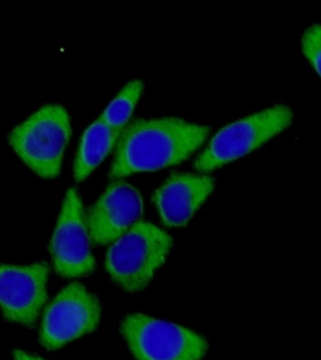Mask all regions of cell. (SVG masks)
Segmentation results:
<instances>
[{
    "instance_id": "6da1fadb",
    "label": "cell",
    "mask_w": 321,
    "mask_h": 360,
    "mask_svg": "<svg viewBox=\"0 0 321 360\" xmlns=\"http://www.w3.org/2000/svg\"><path fill=\"white\" fill-rule=\"evenodd\" d=\"M208 134V127L177 117L132 121L118 138L110 176L118 179L177 165L194 153Z\"/></svg>"
},
{
    "instance_id": "7a4b0ae2",
    "label": "cell",
    "mask_w": 321,
    "mask_h": 360,
    "mask_svg": "<svg viewBox=\"0 0 321 360\" xmlns=\"http://www.w3.org/2000/svg\"><path fill=\"white\" fill-rule=\"evenodd\" d=\"M72 135L69 114L59 104L37 110L8 134V143L27 167L42 179L61 173L65 150Z\"/></svg>"
},
{
    "instance_id": "3957f363",
    "label": "cell",
    "mask_w": 321,
    "mask_h": 360,
    "mask_svg": "<svg viewBox=\"0 0 321 360\" xmlns=\"http://www.w3.org/2000/svg\"><path fill=\"white\" fill-rule=\"evenodd\" d=\"M171 246L168 233L149 222L138 221L110 248L107 271L126 291H140L162 266Z\"/></svg>"
},
{
    "instance_id": "277c9868",
    "label": "cell",
    "mask_w": 321,
    "mask_h": 360,
    "mask_svg": "<svg viewBox=\"0 0 321 360\" xmlns=\"http://www.w3.org/2000/svg\"><path fill=\"white\" fill-rule=\"evenodd\" d=\"M293 114L286 105H275L225 126L197 157L194 167L210 172L250 153L284 131Z\"/></svg>"
},
{
    "instance_id": "5b68a950",
    "label": "cell",
    "mask_w": 321,
    "mask_h": 360,
    "mask_svg": "<svg viewBox=\"0 0 321 360\" xmlns=\"http://www.w3.org/2000/svg\"><path fill=\"white\" fill-rule=\"evenodd\" d=\"M121 332L137 360H200L208 347L196 332L143 314L127 317Z\"/></svg>"
},
{
    "instance_id": "8992f818",
    "label": "cell",
    "mask_w": 321,
    "mask_h": 360,
    "mask_svg": "<svg viewBox=\"0 0 321 360\" xmlns=\"http://www.w3.org/2000/svg\"><path fill=\"white\" fill-rule=\"evenodd\" d=\"M100 317L101 307L95 295L80 283L70 284L45 311L39 340L44 347L56 350L94 330Z\"/></svg>"
},
{
    "instance_id": "52a82bcc",
    "label": "cell",
    "mask_w": 321,
    "mask_h": 360,
    "mask_svg": "<svg viewBox=\"0 0 321 360\" xmlns=\"http://www.w3.org/2000/svg\"><path fill=\"white\" fill-rule=\"evenodd\" d=\"M90 240L80 196L75 188H70L51 241L50 250L56 271L68 278L92 273L95 261L90 250Z\"/></svg>"
},
{
    "instance_id": "ba28073f",
    "label": "cell",
    "mask_w": 321,
    "mask_h": 360,
    "mask_svg": "<svg viewBox=\"0 0 321 360\" xmlns=\"http://www.w3.org/2000/svg\"><path fill=\"white\" fill-rule=\"evenodd\" d=\"M49 267L0 264V308L8 320L33 326L46 300Z\"/></svg>"
},
{
    "instance_id": "9c48e42d",
    "label": "cell",
    "mask_w": 321,
    "mask_h": 360,
    "mask_svg": "<svg viewBox=\"0 0 321 360\" xmlns=\"http://www.w3.org/2000/svg\"><path fill=\"white\" fill-rule=\"evenodd\" d=\"M142 215L143 200L137 188L123 181L113 183L87 217L90 239L101 245L118 240Z\"/></svg>"
},
{
    "instance_id": "30bf717a",
    "label": "cell",
    "mask_w": 321,
    "mask_h": 360,
    "mask_svg": "<svg viewBox=\"0 0 321 360\" xmlns=\"http://www.w3.org/2000/svg\"><path fill=\"white\" fill-rule=\"evenodd\" d=\"M213 188V179L205 174H172L153 196L163 224L171 227L184 226Z\"/></svg>"
},
{
    "instance_id": "8fae6325",
    "label": "cell",
    "mask_w": 321,
    "mask_h": 360,
    "mask_svg": "<svg viewBox=\"0 0 321 360\" xmlns=\"http://www.w3.org/2000/svg\"><path fill=\"white\" fill-rule=\"evenodd\" d=\"M120 134L100 118L84 131L73 165V176L77 181H83L101 165L117 146Z\"/></svg>"
},
{
    "instance_id": "7c38bea8",
    "label": "cell",
    "mask_w": 321,
    "mask_h": 360,
    "mask_svg": "<svg viewBox=\"0 0 321 360\" xmlns=\"http://www.w3.org/2000/svg\"><path fill=\"white\" fill-rule=\"evenodd\" d=\"M143 91V83L140 80L130 82L121 89L114 100L104 109L100 120L111 128L122 131L128 125L130 118Z\"/></svg>"
},
{
    "instance_id": "4fadbf2b",
    "label": "cell",
    "mask_w": 321,
    "mask_h": 360,
    "mask_svg": "<svg viewBox=\"0 0 321 360\" xmlns=\"http://www.w3.org/2000/svg\"><path fill=\"white\" fill-rule=\"evenodd\" d=\"M301 44L304 56L321 77V25L307 28L301 39Z\"/></svg>"
},
{
    "instance_id": "5bb4252c",
    "label": "cell",
    "mask_w": 321,
    "mask_h": 360,
    "mask_svg": "<svg viewBox=\"0 0 321 360\" xmlns=\"http://www.w3.org/2000/svg\"><path fill=\"white\" fill-rule=\"evenodd\" d=\"M13 357L15 360H44L41 359V357L33 356V354L21 350L14 351Z\"/></svg>"
}]
</instances>
